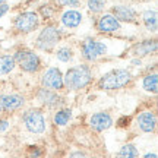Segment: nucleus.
<instances>
[{"instance_id":"obj_27","label":"nucleus","mask_w":158,"mask_h":158,"mask_svg":"<svg viewBox=\"0 0 158 158\" xmlns=\"http://www.w3.org/2000/svg\"><path fill=\"white\" fill-rule=\"evenodd\" d=\"M9 124H10V122L7 118H0V132H5L9 127Z\"/></svg>"},{"instance_id":"obj_19","label":"nucleus","mask_w":158,"mask_h":158,"mask_svg":"<svg viewBox=\"0 0 158 158\" xmlns=\"http://www.w3.org/2000/svg\"><path fill=\"white\" fill-rule=\"evenodd\" d=\"M139 152H138V149H136L135 145H123V147L120 148V151L117 152L116 158H138Z\"/></svg>"},{"instance_id":"obj_29","label":"nucleus","mask_w":158,"mask_h":158,"mask_svg":"<svg viewBox=\"0 0 158 158\" xmlns=\"http://www.w3.org/2000/svg\"><path fill=\"white\" fill-rule=\"evenodd\" d=\"M69 158H88V157H86L84 152H73L69 155Z\"/></svg>"},{"instance_id":"obj_18","label":"nucleus","mask_w":158,"mask_h":158,"mask_svg":"<svg viewBox=\"0 0 158 158\" xmlns=\"http://www.w3.org/2000/svg\"><path fill=\"white\" fill-rule=\"evenodd\" d=\"M142 19H143V23L149 31H155L157 29V23H158V19H157V12L155 10H145L143 15H142Z\"/></svg>"},{"instance_id":"obj_16","label":"nucleus","mask_w":158,"mask_h":158,"mask_svg":"<svg viewBox=\"0 0 158 158\" xmlns=\"http://www.w3.org/2000/svg\"><path fill=\"white\" fill-rule=\"evenodd\" d=\"M62 22L64 27L68 28H76L78 25H81L82 22V13L78 10H68L63 13Z\"/></svg>"},{"instance_id":"obj_25","label":"nucleus","mask_w":158,"mask_h":158,"mask_svg":"<svg viewBox=\"0 0 158 158\" xmlns=\"http://www.w3.org/2000/svg\"><path fill=\"white\" fill-rule=\"evenodd\" d=\"M41 155H43V151H41L38 147H31V149H29V157L31 158H40Z\"/></svg>"},{"instance_id":"obj_7","label":"nucleus","mask_w":158,"mask_h":158,"mask_svg":"<svg viewBox=\"0 0 158 158\" xmlns=\"http://www.w3.org/2000/svg\"><path fill=\"white\" fill-rule=\"evenodd\" d=\"M13 25H15L16 31H19V32H23V34L32 32L34 29L38 28L40 18L35 12H23V13H21V15H18L15 18Z\"/></svg>"},{"instance_id":"obj_26","label":"nucleus","mask_w":158,"mask_h":158,"mask_svg":"<svg viewBox=\"0 0 158 158\" xmlns=\"http://www.w3.org/2000/svg\"><path fill=\"white\" fill-rule=\"evenodd\" d=\"M129 123H130V117H127V116H123V117H120L117 120V124L120 127H124V126H127Z\"/></svg>"},{"instance_id":"obj_1","label":"nucleus","mask_w":158,"mask_h":158,"mask_svg":"<svg viewBox=\"0 0 158 158\" xmlns=\"http://www.w3.org/2000/svg\"><path fill=\"white\" fill-rule=\"evenodd\" d=\"M92 81V72L86 64H78L70 68L63 76V84L70 91H78L85 88Z\"/></svg>"},{"instance_id":"obj_23","label":"nucleus","mask_w":158,"mask_h":158,"mask_svg":"<svg viewBox=\"0 0 158 158\" xmlns=\"http://www.w3.org/2000/svg\"><path fill=\"white\" fill-rule=\"evenodd\" d=\"M40 13H41V16L44 18V19H51V18L54 16V9L48 5H44L40 7Z\"/></svg>"},{"instance_id":"obj_8","label":"nucleus","mask_w":158,"mask_h":158,"mask_svg":"<svg viewBox=\"0 0 158 158\" xmlns=\"http://www.w3.org/2000/svg\"><path fill=\"white\" fill-rule=\"evenodd\" d=\"M43 86L47 89H54V91H60L64 88L63 84V76L60 73V70L57 68H48L44 72L43 78H41Z\"/></svg>"},{"instance_id":"obj_30","label":"nucleus","mask_w":158,"mask_h":158,"mask_svg":"<svg viewBox=\"0 0 158 158\" xmlns=\"http://www.w3.org/2000/svg\"><path fill=\"white\" fill-rule=\"evenodd\" d=\"M7 9H9V6H7V5H2V6H0V18L3 16L6 12H7Z\"/></svg>"},{"instance_id":"obj_2","label":"nucleus","mask_w":158,"mask_h":158,"mask_svg":"<svg viewBox=\"0 0 158 158\" xmlns=\"http://www.w3.org/2000/svg\"><path fill=\"white\" fill-rule=\"evenodd\" d=\"M132 81V73L127 69H113L108 73L102 75L98 81V88L106 91L120 89Z\"/></svg>"},{"instance_id":"obj_4","label":"nucleus","mask_w":158,"mask_h":158,"mask_svg":"<svg viewBox=\"0 0 158 158\" xmlns=\"http://www.w3.org/2000/svg\"><path fill=\"white\" fill-rule=\"evenodd\" d=\"M60 40V29L56 25H47L37 38V47L43 51H51Z\"/></svg>"},{"instance_id":"obj_31","label":"nucleus","mask_w":158,"mask_h":158,"mask_svg":"<svg viewBox=\"0 0 158 158\" xmlns=\"http://www.w3.org/2000/svg\"><path fill=\"white\" fill-rule=\"evenodd\" d=\"M132 64H135V66H141L142 62L141 60H138V59H135V60H132Z\"/></svg>"},{"instance_id":"obj_24","label":"nucleus","mask_w":158,"mask_h":158,"mask_svg":"<svg viewBox=\"0 0 158 158\" xmlns=\"http://www.w3.org/2000/svg\"><path fill=\"white\" fill-rule=\"evenodd\" d=\"M88 9L94 13H98L104 9V3H100V2H94V0H88Z\"/></svg>"},{"instance_id":"obj_22","label":"nucleus","mask_w":158,"mask_h":158,"mask_svg":"<svg viewBox=\"0 0 158 158\" xmlns=\"http://www.w3.org/2000/svg\"><path fill=\"white\" fill-rule=\"evenodd\" d=\"M56 57L60 60V62H69V60H72V57H73V51L72 48H69V47H62V48H59L56 53Z\"/></svg>"},{"instance_id":"obj_34","label":"nucleus","mask_w":158,"mask_h":158,"mask_svg":"<svg viewBox=\"0 0 158 158\" xmlns=\"http://www.w3.org/2000/svg\"><path fill=\"white\" fill-rule=\"evenodd\" d=\"M2 5H5V0H0V6Z\"/></svg>"},{"instance_id":"obj_3","label":"nucleus","mask_w":158,"mask_h":158,"mask_svg":"<svg viewBox=\"0 0 158 158\" xmlns=\"http://www.w3.org/2000/svg\"><path fill=\"white\" fill-rule=\"evenodd\" d=\"M12 57H13L15 63L19 64V68L22 69L23 72L35 73L41 68V60H40L38 54H35L34 51H31V50H27V48L18 50L15 53V56H12Z\"/></svg>"},{"instance_id":"obj_14","label":"nucleus","mask_w":158,"mask_h":158,"mask_svg":"<svg viewBox=\"0 0 158 158\" xmlns=\"http://www.w3.org/2000/svg\"><path fill=\"white\" fill-rule=\"evenodd\" d=\"M37 98H38L40 101L45 104V106H48V107H57V106H60L62 104V98L57 95V92L51 89H47V88H41L38 89L37 92Z\"/></svg>"},{"instance_id":"obj_28","label":"nucleus","mask_w":158,"mask_h":158,"mask_svg":"<svg viewBox=\"0 0 158 158\" xmlns=\"http://www.w3.org/2000/svg\"><path fill=\"white\" fill-rule=\"evenodd\" d=\"M60 3L66 6H76L79 3V0H60Z\"/></svg>"},{"instance_id":"obj_17","label":"nucleus","mask_w":158,"mask_h":158,"mask_svg":"<svg viewBox=\"0 0 158 158\" xmlns=\"http://www.w3.org/2000/svg\"><path fill=\"white\" fill-rule=\"evenodd\" d=\"M15 60L13 57L9 54H2L0 56V75H7L10 73L12 70L15 69Z\"/></svg>"},{"instance_id":"obj_13","label":"nucleus","mask_w":158,"mask_h":158,"mask_svg":"<svg viewBox=\"0 0 158 158\" xmlns=\"http://www.w3.org/2000/svg\"><path fill=\"white\" fill-rule=\"evenodd\" d=\"M138 124H139V129L145 133H151L155 130V126H157V118H155V114L152 111H142L139 116H138Z\"/></svg>"},{"instance_id":"obj_10","label":"nucleus","mask_w":158,"mask_h":158,"mask_svg":"<svg viewBox=\"0 0 158 158\" xmlns=\"http://www.w3.org/2000/svg\"><path fill=\"white\" fill-rule=\"evenodd\" d=\"M89 124L91 127L95 130V132H104V130H107L108 127H111V124H113V118L108 113H95L92 114L89 117Z\"/></svg>"},{"instance_id":"obj_5","label":"nucleus","mask_w":158,"mask_h":158,"mask_svg":"<svg viewBox=\"0 0 158 158\" xmlns=\"http://www.w3.org/2000/svg\"><path fill=\"white\" fill-rule=\"evenodd\" d=\"M22 122L25 127L31 133H43L45 130V118L44 114L38 108H31L27 110L22 116Z\"/></svg>"},{"instance_id":"obj_33","label":"nucleus","mask_w":158,"mask_h":158,"mask_svg":"<svg viewBox=\"0 0 158 158\" xmlns=\"http://www.w3.org/2000/svg\"><path fill=\"white\" fill-rule=\"evenodd\" d=\"M94 2H100V3H104V5H106V2H107V0H94Z\"/></svg>"},{"instance_id":"obj_32","label":"nucleus","mask_w":158,"mask_h":158,"mask_svg":"<svg viewBox=\"0 0 158 158\" xmlns=\"http://www.w3.org/2000/svg\"><path fill=\"white\" fill-rule=\"evenodd\" d=\"M143 158H157V154H147V155H145V157Z\"/></svg>"},{"instance_id":"obj_15","label":"nucleus","mask_w":158,"mask_h":158,"mask_svg":"<svg viewBox=\"0 0 158 158\" xmlns=\"http://www.w3.org/2000/svg\"><path fill=\"white\" fill-rule=\"evenodd\" d=\"M157 40H145V41H142V43H138L136 45H133V54L136 56H148V54H151V53H155L157 51Z\"/></svg>"},{"instance_id":"obj_20","label":"nucleus","mask_w":158,"mask_h":158,"mask_svg":"<svg viewBox=\"0 0 158 158\" xmlns=\"http://www.w3.org/2000/svg\"><path fill=\"white\" fill-rule=\"evenodd\" d=\"M143 89L148 91V92H157L158 89V78L157 75L152 73V75H147L145 78H143Z\"/></svg>"},{"instance_id":"obj_6","label":"nucleus","mask_w":158,"mask_h":158,"mask_svg":"<svg viewBox=\"0 0 158 158\" xmlns=\"http://www.w3.org/2000/svg\"><path fill=\"white\" fill-rule=\"evenodd\" d=\"M107 51V47L104 43L101 41H97L94 38H86L81 45V53H82V57L85 60H97L100 56L106 54Z\"/></svg>"},{"instance_id":"obj_9","label":"nucleus","mask_w":158,"mask_h":158,"mask_svg":"<svg viewBox=\"0 0 158 158\" xmlns=\"http://www.w3.org/2000/svg\"><path fill=\"white\" fill-rule=\"evenodd\" d=\"M25 104V98L19 94L0 95V113H12L16 111Z\"/></svg>"},{"instance_id":"obj_21","label":"nucleus","mask_w":158,"mask_h":158,"mask_svg":"<svg viewBox=\"0 0 158 158\" xmlns=\"http://www.w3.org/2000/svg\"><path fill=\"white\" fill-rule=\"evenodd\" d=\"M70 117H72V110H70V108L59 110V111L54 114V123L59 124V126H64V124H68Z\"/></svg>"},{"instance_id":"obj_11","label":"nucleus","mask_w":158,"mask_h":158,"mask_svg":"<svg viewBox=\"0 0 158 158\" xmlns=\"http://www.w3.org/2000/svg\"><path fill=\"white\" fill-rule=\"evenodd\" d=\"M120 28V22H118L117 19L111 15V13H107V15H102L100 19H98V22H97V29L100 31V32H116L118 31Z\"/></svg>"},{"instance_id":"obj_12","label":"nucleus","mask_w":158,"mask_h":158,"mask_svg":"<svg viewBox=\"0 0 158 158\" xmlns=\"http://www.w3.org/2000/svg\"><path fill=\"white\" fill-rule=\"evenodd\" d=\"M111 15L117 21H122V22H135L136 19V12L129 6H113L111 7Z\"/></svg>"}]
</instances>
